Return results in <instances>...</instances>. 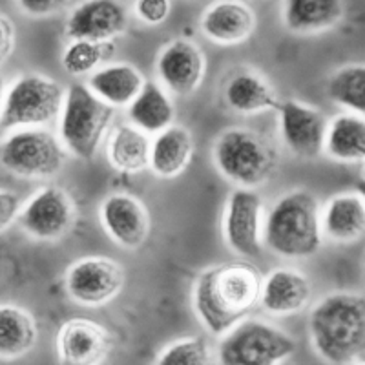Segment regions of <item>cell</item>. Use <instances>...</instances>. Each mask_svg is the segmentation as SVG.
I'll use <instances>...</instances> for the list:
<instances>
[{"instance_id":"cell-13","label":"cell","mask_w":365,"mask_h":365,"mask_svg":"<svg viewBox=\"0 0 365 365\" xmlns=\"http://www.w3.org/2000/svg\"><path fill=\"white\" fill-rule=\"evenodd\" d=\"M61 365H97L112 351L113 338L106 327L88 318H71L57 332Z\"/></svg>"},{"instance_id":"cell-18","label":"cell","mask_w":365,"mask_h":365,"mask_svg":"<svg viewBox=\"0 0 365 365\" xmlns=\"http://www.w3.org/2000/svg\"><path fill=\"white\" fill-rule=\"evenodd\" d=\"M256 15L243 2H217L201 17V29L217 44H240L252 35Z\"/></svg>"},{"instance_id":"cell-27","label":"cell","mask_w":365,"mask_h":365,"mask_svg":"<svg viewBox=\"0 0 365 365\" xmlns=\"http://www.w3.org/2000/svg\"><path fill=\"white\" fill-rule=\"evenodd\" d=\"M325 152L344 163L365 161V119L354 113H344L329 123Z\"/></svg>"},{"instance_id":"cell-29","label":"cell","mask_w":365,"mask_h":365,"mask_svg":"<svg viewBox=\"0 0 365 365\" xmlns=\"http://www.w3.org/2000/svg\"><path fill=\"white\" fill-rule=\"evenodd\" d=\"M115 51L113 42L71 41L64 50L63 66L70 75H84L96 70L101 63L110 58Z\"/></svg>"},{"instance_id":"cell-1","label":"cell","mask_w":365,"mask_h":365,"mask_svg":"<svg viewBox=\"0 0 365 365\" xmlns=\"http://www.w3.org/2000/svg\"><path fill=\"white\" fill-rule=\"evenodd\" d=\"M263 282L259 267L250 262L208 267L194 283L195 316L214 336H225L262 303Z\"/></svg>"},{"instance_id":"cell-31","label":"cell","mask_w":365,"mask_h":365,"mask_svg":"<svg viewBox=\"0 0 365 365\" xmlns=\"http://www.w3.org/2000/svg\"><path fill=\"white\" fill-rule=\"evenodd\" d=\"M170 6V2L166 0H141L135 2V13L146 24H161L168 17Z\"/></svg>"},{"instance_id":"cell-9","label":"cell","mask_w":365,"mask_h":365,"mask_svg":"<svg viewBox=\"0 0 365 365\" xmlns=\"http://www.w3.org/2000/svg\"><path fill=\"white\" fill-rule=\"evenodd\" d=\"M125 285V270L110 257H83L68 269L64 287L75 303L99 307L112 302Z\"/></svg>"},{"instance_id":"cell-5","label":"cell","mask_w":365,"mask_h":365,"mask_svg":"<svg viewBox=\"0 0 365 365\" xmlns=\"http://www.w3.org/2000/svg\"><path fill=\"white\" fill-rule=\"evenodd\" d=\"M212 155L221 175L240 188L259 187L276 168L272 146L249 130L232 128L221 133Z\"/></svg>"},{"instance_id":"cell-6","label":"cell","mask_w":365,"mask_h":365,"mask_svg":"<svg viewBox=\"0 0 365 365\" xmlns=\"http://www.w3.org/2000/svg\"><path fill=\"white\" fill-rule=\"evenodd\" d=\"M296 353V340L262 319H245L217 347L220 365H279Z\"/></svg>"},{"instance_id":"cell-23","label":"cell","mask_w":365,"mask_h":365,"mask_svg":"<svg viewBox=\"0 0 365 365\" xmlns=\"http://www.w3.org/2000/svg\"><path fill=\"white\" fill-rule=\"evenodd\" d=\"M194 152L192 135L182 126H170L152 143L150 168L161 178H175L188 166Z\"/></svg>"},{"instance_id":"cell-14","label":"cell","mask_w":365,"mask_h":365,"mask_svg":"<svg viewBox=\"0 0 365 365\" xmlns=\"http://www.w3.org/2000/svg\"><path fill=\"white\" fill-rule=\"evenodd\" d=\"M99 216L106 234L123 249H139L150 234L148 210L132 194L108 195L101 205Z\"/></svg>"},{"instance_id":"cell-19","label":"cell","mask_w":365,"mask_h":365,"mask_svg":"<svg viewBox=\"0 0 365 365\" xmlns=\"http://www.w3.org/2000/svg\"><path fill=\"white\" fill-rule=\"evenodd\" d=\"M145 86L146 81L141 71L128 63H117L101 68L88 79V88L113 108L130 106L141 96Z\"/></svg>"},{"instance_id":"cell-28","label":"cell","mask_w":365,"mask_h":365,"mask_svg":"<svg viewBox=\"0 0 365 365\" xmlns=\"http://www.w3.org/2000/svg\"><path fill=\"white\" fill-rule=\"evenodd\" d=\"M327 96L332 103L365 117V64L340 68L327 81Z\"/></svg>"},{"instance_id":"cell-32","label":"cell","mask_w":365,"mask_h":365,"mask_svg":"<svg viewBox=\"0 0 365 365\" xmlns=\"http://www.w3.org/2000/svg\"><path fill=\"white\" fill-rule=\"evenodd\" d=\"M21 197L9 190H2V194H0V225H2V230L8 228L15 217L21 216Z\"/></svg>"},{"instance_id":"cell-3","label":"cell","mask_w":365,"mask_h":365,"mask_svg":"<svg viewBox=\"0 0 365 365\" xmlns=\"http://www.w3.org/2000/svg\"><path fill=\"white\" fill-rule=\"evenodd\" d=\"M322 216L318 201L307 190L282 195L267 216L263 243L287 259L311 257L322 247Z\"/></svg>"},{"instance_id":"cell-16","label":"cell","mask_w":365,"mask_h":365,"mask_svg":"<svg viewBox=\"0 0 365 365\" xmlns=\"http://www.w3.org/2000/svg\"><path fill=\"white\" fill-rule=\"evenodd\" d=\"M158 75L175 96H190L205 75V57L194 42L178 38L163 48L158 57Z\"/></svg>"},{"instance_id":"cell-34","label":"cell","mask_w":365,"mask_h":365,"mask_svg":"<svg viewBox=\"0 0 365 365\" xmlns=\"http://www.w3.org/2000/svg\"><path fill=\"white\" fill-rule=\"evenodd\" d=\"M13 46H15V31H13L11 19L6 17L4 13H2V17H0V51H2V61L9 58Z\"/></svg>"},{"instance_id":"cell-26","label":"cell","mask_w":365,"mask_h":365,"mask_svg":"<svg viewBox=\"0 0 365 365\" xmlns=\"http://www.w3.org/2000/svg\"><path fill=\"white\" fill-rule=\"evenodd\" d=\"M174 104L161 86L155 83H146L141 96L128 106V117L133 126L145 133H161L172 126L174 120Z\"/></svg>"},{"instance_id":"cell-7","label":"cell","mask_w":365,"mask_h":365,"mask_svg":"<svg viewBox=\"0 0 365 365\" xmlns=\"http://www.w3.org/2000/svg\"><path fill=\"white\" fill-rule=\"evenodd\" d=\"M63 86L42 75H24L9 86L2 101V128L41 126L53 120L64 108Z\"/></svg>"},{"instance_id":"cell-20","label":"cell","mask_w":365,"mask_h":365,"mask_svg":"<svg viewBox=\"0 0 365 365\" xmlns=\"http://www.w3.org/2000/svg\"><path fill=\"white\" fill-rule=\"evenodd\" d=\"M322 230L340 243L360 240L365 234V201L358 194L334 195L322 214Z\"/></svg>"},{"instance_id":"cell-24","label":"cell","mask_w":365,"mask_h":365,"mask_svg":"<svg viewBox=\"0 0 365 365\" xmlns=\"http://www.w3.org/2000/svg\"><path fill=\"white\" fill-rule=\"evenodd\" d=\"M38 338L37 322L28 311L15 305L0 307V356L17 360L35 347Z\"/></svg>"},{"instance_id":"cell-2","label":"cell","mask_w":365,"mask_h":365,"mask_svg":"<svg viewBox=\"0 0 365 365\" xmlns=\"http://www.w3.org/2000/svg\"><path fill=\"white\" fill-rule=\"evenodd\" d=\"M314 351L332 365H345L365 353V296L334 292L314 305L309 316Z\"/></svg>"},{"instance_id":"cell-10","label":"cell","mask_w":365,"mask_h":365,"mask_svg":"<svg viewBox=\"0 0 365 365\" xmlns=\"http://www.w3.org/2000/svg\"><path fill=\"white\" fill-rule=\"evenodd\" d=\"M262 197L250 188H236L228 195L223 216V237L232 252L245 257L262 254Z\"/></svg>"},{"instance_id":"cell-11","label":"cell","mask_w":365,"mask_h":365,"mask_svg":"<svg viewBox=\"0 0 365 365\" xmlns=\"http://www.w3.org/2000/svg\"><path fill=\"white\" fill-rule=\"evenodd\" d=\"M75 208L70 195L61 188L46 187L24 205L19 225L29 236L53 241L63 237L73 223Z\"/></svg>"},{"instance_id":"cell-12","label":"cell","mask_w":365,"mask_h":365,"mask_svg":"<svg viewBox=\"0 0 365 365\" xmlns=\"http://www.w3.org/2000/svg\"><path fill=\"white\" fill-rule=\"evenodd\" d=\"M279 132L287 148L303 159L318 158L325 150L329 123L318 108L296 101H285L279 106Z\"/></svg>"},{"instance_id":"cell-4","label":"cell","mask_w":365,"mask_h":365,"mask_svg":"<svg viewBox=\"0 0 365 365\" xmlns=\"http://www.w3.org/2000/svg\"><path fill=\"white\" fill-rule=\"evenodd\" d=\"M113 115V106L104 103L90 88L79 83L71 84L58 125L61 143L75 158L88 161L97 154Z\"/></svg>"},{"instance_id":"cell-36","label":"cell","mask_w":365,"mask_h":365,"mask_svg":"<svg viewBox=\"0 0 365 365\" xmlns=\"http://www.w3.org/2000/svg\"><path fill=\"white\" fill-rule=\"evenodd\" d=\"M361 365H365V364H361Z\"/></svg>"},{"instance_id":"cell-35","label":"cell","mask_w":365,"mask_h":365,"mask_svg":"<svg viewBox=\"0 0 365 365\" xmlns=\"http://www.w3.org/2000/svg\"><path fill=\"white\" fill-rule=\"evenodd\" d=\"M356 192L360 195L361 200L365 201V179H358L356 181Z\"/></svg>"},{"instance_id":"cell-33","label":"cell","mask_w":365,"mask_h":365,"mask_svg":"<svg viewBox=\"0 0 365 365\" xmlns=\"http://www.w3.org/2000/svg\"><path fill=\"white\" fill-rule=\"evenodd\" d=\"M22 11L29 13V15H50V13L57 11V9L63 8V2H51V0H22L19 2Z\"/></svg>"},{"instance_id":"cell-15","label":"cell","mask_w":365,"mask_h":365,"mask_svg":"<svg viewBox=\"0 0 365 365\" xmlns=\"http://www.w3.org/2000/svg\"><path fill=\"white\" fill-rule=\"evenodd\" d=\"M128 26L126 9L112 0H91L77 6L68 17L64 34L71 41L112 42Z\"/></svg>"},{"instance_id":"cell-22","label":"cell","mask_w":365,"mask_h":365,"mask_svg":"<svg viewBox=\"0 0 365 365\" xmlns=\"http://www.w3.org/2000/svg\"><path fill=\"white\" fill-rule=\"evenodd\" d=\"M225 103L237 113H257L265 110H279L282 104L272 88L256 73L243 71L234 75L225 86Z\"/></svg>"},{"instance_id":"cell-8","label":"cell","mask_w":365,"mask_h":365,"mask_svg":"<svg viewBox=\"0 0 365 365\" xmlns=\"http://www.w3.org/2000/svg\"><path fill=\"white\" fill-rule=\"evenodd\" d=\"M0 159L19 178L44 179L61 172L66 148L48 130L22 128L2 143Z\"/></svg>"},{"instance_id":"cell-17","label":"cell","mask_w":365,"mask_h":365,"mask_svg":"<svg viewBox=\"0 0 365 365\" xmlns=\"http://www.w3.org/2000/svg\"><path fill=\"white\" fill-rule=\"evenodd\" d=\"M311 283L299 270L279 267L263 282L262 305L274 316H292L307 307Z\"/></svg>"},{"instance_id":"cell-25","label":"cell","mask_w":365,"mask_h":365,"mask_svg":"<svg viewBox=\"0 0 365 365\" xmlns=\"http://www.w3.org/2000/svg\"><path fill=\"white\" fill-rule=\"evenodd\" d=\"M345 13L338 0H291L283 4V22L291 31L309 34L336 24Z\"/></svg>"},{"instance_id":"cell-21","label":"cell","mask_w":365,"mask_h":365,"mask_svg":"<svg viewBox=\"0 0 365 365\" xmlns=\"http://www.w3.org/2000/svg\"><path fill=\"white\" fill-rule=\"evenodd\" d=\"M108 161L125 174H139L150 166L152 143L133 125H117L108 137Z\"/></svg>"},{"instance_id":"cell-30","label":"cell","mask_w":365,"mask_h":365,"mask_svg":"<svg viewBox=\"0 0 365 365\" xmlns=\"http://www.w3.org/2000/svg\"><path fill=\"white\" fill-rule=\"evenodd\" d=\"M210 347L201 336L181 338L174 341L158 356L154 365H208Z\"/></svg>"}]
</instances>
